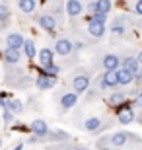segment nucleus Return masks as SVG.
I'll return each instance as SVG.
<instances>
[{"label": "nucleus", "mask_w": 142, "mask_h": 150, "mask_svg": "<svg viewBox=\"0 0 142 150\" xmlns=\"http://www.w3.org/2000/svg\"><path fill=\"white\" fill-rule=\"evenodd\" d=\"M117 70H105L101 74V78H99V90H113L119 86V72Z\"/></svg>", "instance_id": "obj_1"}, {"label": "nucleus", "mask_w": 142, "mask_h": 150, "mask_svg": "<svg viewBox=\"0 0 142 150\" xmlns=\"http://www.w3.org/2000/svg\"><path fill=\"white\" fill-rule=\"evenodd\" d=\"M134 139V134L132 133H125V131H121V133H113L107 139V142H109L111 146H115V148H123V146H126L131 140Z\"/></svg>", "instance_id": "obj_2"}, {"label": "nucleus", "mask_w": 142, "mask_h": 150, "mask_svg": "<svg viewBox=\"0 0 142 150\" xmlns=\"http://www.w3.org/2000/svg\"><path fill=\"white\" fill-rule=\"evenodd\" d=\"M29 131H31L35 137H39V139L43 140V139H47L49 137V127H47V123L43 121V119H33L31 121V125H29Z\"/></svg>", "instance_id": "obj_3"}, {"label": "nucleus", "mask_w": 142, "mask_h": 150, "mask_svg": "<svg viewBox=\"0 0 142 150\" xmlns=\"http://www.w3.org/2000/svg\"><path fill=\"white\" fill-rule=\"evenodd\" d=\"M74 51V45H72L70 39H66V37H60L55 41V53L59 57H68Z\"/></svg>", "instance_id": "obj_4"}, {"label": "nucleus", "mask_w": 142, "mask_h": 150, "mask_svg": "<svg viewBox=\"0 0 142 150\" xmlns=\"http://www.w3.org/2000/svg\"><path fill=\"white\" fill-rule=\"evenodd\" d=\"M72 88H74V92H78V94H84V92L90 88V76H88L86 72L76 74V76L72 78Z\"/></svg>", "instance_id": "obj_5"}, {"label": "nucleus", "mask_w": 142, "mask_h": 150, "mask_svg": "<svg viewBox=\"0 0 142 150\" xmlns=\"http://www.w3.org/2000/svg\"><path fill=\"white\" fill-rule=\"evenodd\" d=\"M35 84H37L39 90H51V88H55L57 76H53V74H47V72H41V74L37 76V80H35Z\"/></svg>", "instance_id": "obj_6"}, {"label": "nucleus", "mask_w": 142, "mask_h": 150, "mask_svg": "<svg viewBox=\"0 0 142 150\" xmlns=\"http://www.w3.org/2000/svg\"><path fill=\"white\" fill-rule=\"evenodd\" d=\"M78 103V92H66V94H62V98H60V109L62 111H68V109H72V107Z\"/></svg>", "instance_id": "obj_7"}, {"label": "nucleus", "mask_w": 142, "mask_h": 150, "mask_svg": "<svg viewBox=\"0 0 142 150\" xmlns=\"http://www.w3.org/2000/svg\"><path fill=\"white\" fill-rule=\"evenodd\" d=\"M117 111H119V123L121 125H129V123L134 121V111H132L131 105L123 103V105L117 107Z\"/></svg>", "instance_id": "obj_8"}, {"label": "nucleus", "mask_w": 142, "mask_h": 150, "mask_svg": "<svg viewBox=\"0 0 142 150\" xmlns=\"http://www.w3.org/2000/svg\"><path fill=\"white\" fill-rule=\"evenodd\" d=\"M37 22H39V28L45 29V31H55L57 25H59L53 14H43V16H39Z\"/></svg>", "instance_id": "obj_9"}, {"label": "nucleus", "mask_w": 142, "mask_h": 150, "mask_svg": "<svg viewBox=\"0 0 142 150\" xmlns=\"http://www.w3.org/2000/svg\"><path fill=\"white\" fill-rule=\"evenodd\" d=\"M88 33L92 37H103L105 35V23L95 22V20H88Z\"/></svg>", "instance_id": "obj_10"}, {"label": "nucleus", "mask_w": 142, "mask_h": 150, "mask_svg": "<svg viewBox=\"0 0 142 150\" xmlns=\"http://www.w3.org/2000/svg\"><path fill=\"white\" fill-rule=\"evenodd\" d=\"M84 129L88 133H101L103 131V123L99 117H88L86 123H84Z\"/></svg>", "instance_id": "obj_11"}, {"label": "nucleus", "mask_w": 142, "mask_h": 150, "mask_svg": "<svg viewBox=\"0 0 142 150\" xmlns=\"http://www.w3.org/2000/svg\"><path fill=\"white\" fill-rule=\"evenodd\" d=\"M140 64L142 62L138 61V57H125L123 61H121V67L126 68V70H131L132 74H136L140 70Z\"/></svg>", "instance_id": "obj_12"}, {"label": "nucleus", "mask_w": 142, "mask_h": 150, "mask_svg": "<svg viewBox=\"0 0 142 150\" xmlns=\"http://www.w3.org/2000/svg\"><path fill=\"white\" fill-rule=\"evenodd\" d=\"M23 43H25V39L22 33H10L6 37V47H10V49H23Z\"/></svg>", "instance_id": "obj_13"}, {"label": "nucleus", "mask_w": 142, "mask_h": 150, "mask_svg": "<svg viewBox=\"0 0 142 150\" xmlns=\"http://www.w3.org/2000/svg\"><path fill=\"white\" fill-rule=\"evenodd\" d=\"M82 10H84V6H82L80 0H66V14H68L70 18L80 16Z\"/></svg>", "instance_id": "obj_14"}, {"label": "nucleus", "mask_w": 142, "mask_h": 150, "mask_svg": "<svg viewBox=\"0 0 142 150\" xmlns=\"http://www.w3.org/2000/svg\"><path fill=\"white\" fill-rule=\"evenodd\" d=\"M101 64H103L105 70H117V68H119V64H121V59L117 55H113V53H109V55L103 57Z\"/></svg>", "instance_id": "obj_15"}, {"label": "nucleus", "mask_w": 142, "mask_h": 150, "mask_svg": "<svg viewBox=\"0 0 142 150\" xmlns=\"http://www.w3.org/2000/svg\"><path fill=\"white\" fill-rule=\"evenodd\" d=\"M4 62L6 64H18L20 62V59H22V55H20V49H10V47H6L4 51Z\"/></svg>", "instance_id": "obj_16"}, {"label": "nucleus", "mask_w": 142, "mask_h": 150, "mask_svg": "<svg viewBox=\"0 0 142 150\" xmlns=\"http://www.w3.org/2000/svg\"><path fill=\"white\" fill-rule=\"evenodd\" d=\"M39 64H41V68H45V67H49V64H53V51L51 49H47V47H43V49L39 51Z\"/></svg>", "instance_id": "obj_17"}, {"label": "nucleus", "mask_w": 142, "mask_h": 150, "mask_svg": "<svg viewBox=\"0 0 142 150\" xmlns=\"http://www.w3.org/2000/svg\"><path fill=\"white\" fill-rule=\"evenodd\" d=\"M117 72H119V86H129V84L134 82V74H132L131 70L121 68V70H117Z\"/></svg>", "instance_id": "obj_18"}, {"label": "nucleus", "mask_w": 142, "mask_h": 150, "mask_svg": "<svg viewBox=\"0 0 142 150\" xmlns=\"http://www.w3.org/2000/svg\"><path fill=\"white\" fill-rule=\"evenodd\" d=\"M35 0H18V8L23 12V14H33L35 12Z\"/></svg>", "instance_id": "obj_19"}, {"label": "nucleus", "mask_w": 142, "mask_h": 150, "mask_svg": "<svg viewBox=\"0 0 142 150\" xmlns=\"http://www.w3.org/2000/svg\"><path fill=\"white\" fill-rule=\"evenodd\" d=\"M125 98H126V96L123 94V92H115V94L109 96L107 103H109L111 107H119V105H123V103H125Z\"/></svg>", "instance_id": "obj_20"}, {"label": "nucleus", "mask_w": 142, "mask_h": 150, "mask_svg": "<svg viewBox=\"0 0 142 150\" xmlns=\"http://www.w3.org/2000/svg\"><path fill=\"white\" fill-rule=\"evenodd\" d=\"M125 22H123V18H117V20H113V25H111V33L115 35V37H119V35L125 33Z\"/></svg>", "instance_id": "obj_21"}, {"label": "nucleus", "mask_w": 142, "mask_h": 150, "mask_svg": "<svg viewBox=\"0 0 142 150\" xmlns=\"http://www.w3.org/2000/svg\"><path fill=\"white\" fill-rule=\"evenodd\" d=\"M23 55L28 57V59H35V55H37L35 45H33L31 39H25V43H23Z\"/></svg>", "instance_id": "obj_22"}, {"label": "nucleus", "mask_w": 142, "mask_h": 150, "mask_svg": "<svg viewBox=\"0 0 142 150\" xmlns=\"http://www.w3.org/2000/svg\"><path fill=\"white\" fill-rule=\"evenodd\" d=\"M8 109H10L14 115H18V113L23 111V105H22V101H20V100H10V105H8Z\"/></svg>", "instance_id": "obj_23"}, {"label": "nucleus", "mask_w": 142, "mask_h": 150, "mask_svg": "<svg viewBox=\"0 0 142 150\" xmlns=\"http://www.w3.org/2000/svg\"><path fill=\"white\" fill-rule=\"evenodd\" d=\"M97 12L109 14L111 12V0H97Z\"/></svg>", "instance_id": "obj_24"}, {"label": "nucleus", "mask_w": 142, "mask_h": 150, "mask_svg": "<svg viewBox=\"0 0 142 150\" xmlns=\"http://www.w3.org/2000/svg\"><path fill=\"white\" fill-rule=\"evenodd\" d=\"M10 20V10L6 4H0V23H6Z\"/></svg>", "instance_id": "obj_25"}, {"label": "nucleus", "mask_w": 142, "mask_h": 150, "mask_svg": "<svg viewBox=\"0 0 142 150\" xmlns=\"http://www.w3.org/2000/svg\"><path fill=\"white\" fill-rule=\"evenodd\" d=\"M90 20H95V22L105 23V22H107V14H103V12H95V14H92V16H90Z\"/></svg>", "instance_id": "obj_26"}, {"label": "nucleus", "mask_w": 142, "mask_h": 150, "mask_svg": "<svg viewBox=\"0 0 142 150\" xmlns=\"http://www.w3.org/2000/svg\"><path fill=\"white\" fill-rule=\"evenodd\" d=\"M43 72H47V74H53V76H57V74L60 72V68L59 67H55V64H49V67H45V68H41Z\"/></svg>", "instance_id": "obj_27"}, {"label": "nucleus", "mask_w": 142, "mask_h": 150, "mask_svg": "<svg viewBox=\"0 0 142 150\" xmlns=\"http://www.w3.org/2000/svg\"><path fill=\"white\" fill-rule=\"evenodd\" d=\"M51 134H53V139H55V140H68V139H70L64 131H55V133H51Z\"/></svg>", "instance_id": "obj_28"}, {"label": "nucleus", "mask_w": 142, "mask_h": 150, "mask_svg": "<svg viewBox=\"0 0 142 150\" xmlns=\"http://www.w3.org/2000/svg\"><path fill=\"white\" fill-rule=\"evenodd\" d=\"M86 10L90 12V14H95V12H97V0H93V2H90V4L86 6Z\"/></svg>", "instance_id": "obj_29"}, {"label": "nucleus", "mask_w": 142, "mask_h": 150, "mask_svg": "<svg viewBox=\"0 0 142 150\" xmlns=\"http://www.w3.org/2000/svg\"><path fill=\"white\" fill-rule=\"evenodd\" d=\"M12 119H14V113H12L10 109H6V111H4V123H6V125H10Z\"/></svg>", "instance_id": "obj_30"}, {"label": "nucleus", "mask_w": 142, "mask_h": 150, "mask_svg": "<svg viewBox=\"0 0 142 150\" xmlns=\"http://www.w3.org/2000/svg\"><path fill=\"white\" fill-rule=\"evenodd\" d=\"M132 105H136V107H142V90H138V94H136V100H134V103Z\"/></svg>", "instance_id": "obj_31"}, {"label": "nucleus", "mask_w": 142, "mask_h": 150, "mask_svg": "<svg viewBox=\"0 0 142 150\" xmlns=\"http://www.w3.org/2000/svg\"><path fill=\"white\" fill-rule=\"evenodd\" d=\"M134 12L138 16H142V0H136V6H134Z\"/></svg>", "instance_id": "obj_32"}, {"label": "nucleus", "mask_w": 142, "mask_h": 150, "mask_svg": "<svg viewBox=\"0 0 142 150\" xmlns=\"http://www.w3.org/2000/svg\"><path fill=\"white\" fill-rule=\"evenodd\" d=\"M14 129H16V131H28V127H25V125H22V123L14 125Z\"/></svg>", "instance_id": "obj_33"}, {"label": "nucleus", "mask_w": 142, "mask_h": 150, "mask_svg": "<svg viewBox=\"0 0 142 150\" xmlns=\"http://www.w3.org/2000/svg\"><path fill=\"white\" fill-rule=\"evenodd\" d=\"M14 150H23V146H22V144H18V146H16Z\"/></svg>", "instance_id": "obj_34"}, {"label": "nucleus", "mask_w": 142, "mask_h": 150, "mask_svg": "<svg viewBox=\"0 0 142 150\" xmlns=\"http://www.w3.org/2000/svg\"><path fill=\"white\" fill-rule=\"evenodd\" d=\"M72 150H86L84 146H76V148H72Z\"/></svg>", "instance_id": "obj_35"}, {"label": "nucleus", "mask_w": 142, "mask_h": 150, "mask_svg": "<svg viewBox=\"0 0 142 150\" xmlns=\"http://www.w3.org/2000/svg\"><path fill=\"white\" fill-rule=\"evenodd\" d=\"M138 123H140V125H142V113H140V115H138Z\"/></svg>", "instance_id": "obj_36"}, {"label": "nucleus", "mask_w": 142, "mask_h": 150, "mask_svg": "<svg viewBox=\"0 0 142 150\" xmlns=\"http://www.w3.org/2000/svg\"><path fill=\"white\" fill-rule=\"evenodd\" d=\"M101 150H111V148H107V146H101Z\"/></svg>", "instance_id": "obj_37"}, {"label": "nucleus", "mask_w": 142, "mask_h": 150, "mask_svg": "<svg viewBox=\"0 0 142 150\" xmlns=\"http://www.w3.org/2000/svg\"><path fill=\"white\" fill-rule=\"evenodd\" d=\"M138 61H140V62H142V53H140V55H138Z\"/></svg>", "instance_id": "obj_38"}]
</instances>
